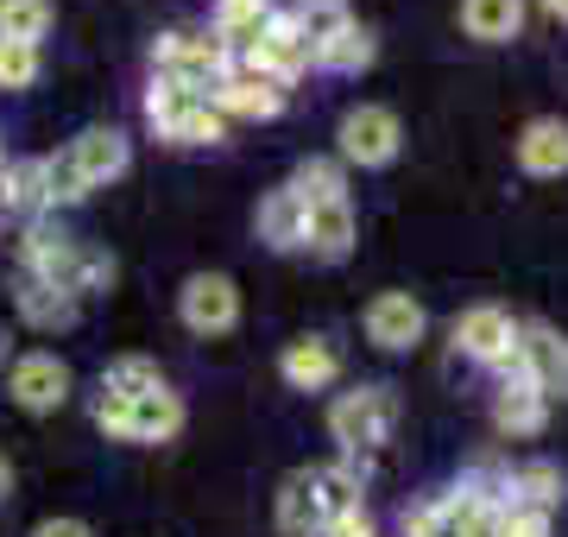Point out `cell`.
Listing matches in <instances>:
<instances>
[{
  "label": "cell",
  "instance_id": "1",
  "mask_svg": "<svg viewBox=\"0 0 568 537\" xmlns=\"http://www.w3.org/2000/svg\"><path fill=\"white\" fill-rule=\"evenodd\" d=\"M20 272H32L39 285L63 291V297H89V291H102L108 278H114V260H108L102 247H89V241H77V234H63L51 215H39V222H26L20 234Z\"/></svg>",
  "mask_w": 568,
  "mask_h": 537
},
{
  "label": "cell",
  "instance_id": "2",
  "mask_svg": "<svg viewBox=\"0 0 568 537\" xmlns=\"http://www.w3.org/2000/svg\"><path fill=\"white\" fill-rule=\"evenodd\" d=\"M392 424H398V393H392V386H354V393H342L328 405V436L342 443L347 462L386 449Z\"/></svg>",
  "mask_w": 568,
  "mask_h": 537
},
{
  "label": "cell",
  "instance_id": "3",
  "mask_svg": "<svg viewBox=\"0 0 568 537\" xmlns=\"http://www.w3.org/2000/svg\"><path fill=\"white\" fill-rule=\"evenodd\" d=\"M227 63H234V51L215 32H164V39H152V77H178V83L203 89V95L227 77Z\"/></svg>",
  "mask_w": 568,
  "mask_h": 537
},
{
  "label": "cell",
  "instance_id": "4",
  "mask_svg": "<svg viewBox=\"0 0 568 537\" xmlns=\"http://www.w3.org/2000/svg\"><path fill=\"white\" fill-rule=\"evenodd\" d=\"M398 140H405V126L398 114L379 102H361L342 114V133H335V152H342V165H392L398 159Z\"/></svg>",
  "mask_w": 568,
  "mask_h": 537
},
{
  "label": "cell",
  "instance_id": "5",
  "mask_svg": "<svg viewBox=\"0 0 568 537\" xmlns=\"http://www.w3.org/2000/svg\"><path fill=\"white\" fill-rule=\"evenodd\" d=\"M209 102L222 108V121H272V114L291 102V89H284L278 77H265L260 63L234 58L227 63V77L209 89Z\"/></svg>",
  "mask_w": 568,
  "mask_h": 537
},
{
  "label": "cell",
  "instance_id": "6",
  "mask_svg": "<svg viewBox=\"0 0 568 537\" xmlns=\"http://www.w3.org/2000/svg\"><path fill=\"white\" fill-rule=\"evenodd\" d=\"M518 379L544 398H568V335L549 323H518Z\"/></svg>",
  "mask_w": 568,
  "mask_h": 537
},
{
  "label": "cell",
  "instance_id": "7",
  "mask_svg": "<svg viewBox=\"0 0 568 537\" xmlns=\"http://www.w3.org/2000/svg\"><path fill=\"white\" fill-rule=\"evenodd\" d=\"M178 311H183V330L222 335V330H234V323H241V291H234V278H227V272H196V278H183Z\"/></svg>",
  "mask_w": 568,
  "mask_h": 537
},
{
  "label": "cell",
  "instance_id": "8",
  "mask_svg": "<svg viewBox=\"0 0 568 537\" xmlns=\"http://www.w3.org/2000/svg\"><path fill=\"white\" fill-rule=\"evenodd\" d=\"M7 393H13L20 412H58L63 398H70V367H63L58 354H13Z\"/></svg>",
  "mask_w": 568,
  "mask_h": 537
},
{
  "label": "cell",
  "instance_id": "9",
  "mask_svg": "<svg viewBox=\"0 0 568 537\" xmlns=\"http://www.w3.org/2000/svg\"><path fill=\"white\" fill-rule=\"evenodd\" d=\"M424 330H429V316L410 291H379V297L366 304V342H373V348H386V354L417 348Z\"/></svg>",
  "mask_w": 568,
  "mask_h": 537
},
{
  "label": "cell",
  "instance_id": "10",
  "mask_svg": "<svg viewBox=\"0 0 568 537\" xmlns=\"http://www.w3.org/2000/svg\"><path fill=\"white\" fill-rule=\"evenodd\" d=\"M511 342H518V316L499 311V304H474V311L455 316V348L467 361H480V367H499L511 354Z\"/></svg>",
  "mask_w": 568,
  "mask_h": 537
},
{
  "label": "cell",
  "instance_id": "11",
  "mask_svg": "<svg viewBox=\"0 0 568 537\" xmlns=\"http://www.w3.org/2000/svg\"><path fill=\"white\" fill-rule=\"evenodd\" d=\"M241 58H246V63H260L265 77H278L284 89L297 83V77H304V70H316V63H310V44L297 39V26L284 20V13H272V20L260 26V39L246 44Z\"/></svg>",
  "mask_w": 568,
  "mask_h": 537
},
{
  "label": "cell",
  "instance_id": "12",
  "mask_svg": "<svg viewBox=\"0 0 568 537\" xmlns=\"http://www.w3.org/2000/svg\"><path fill=\"white\" fill-rule=\"evenodd\" d=\"M278 373L297 386V393H323V386L342 379V348H335L328 335H297V342H284Z\"/></svg>",
  "mask_w": 568,
  "mask_h": 537
},
{
  "label": "cell",
  "instance_id": "13",
  "mask_svg": "<svg viewBox=\"0 0 568 537\" xmlns=\"http://www.w3.org/2000/svg\"><path fill=\"white\" fill-rule=\"evenodd\" d=\"M70 159H77L82 184L102 190V184H114V178L133 165V145H126L121 126H89V133H77V140H70Z\"/></svg>",
  "mask_w": 568,
  "mask_h": 537
},
{
  "label": "cell",
  "instance_id": "14",
  "mask_svg": "<svg viewBox=\"0 0 568 537\" xmlns=\"http://www.w3.org/2000/svg\"><path fill=\"white\" fill-rule=\"evenodd\" d=\"M178 430H183V398L171 386H152V393L126 398L121 443H171Z\"/></svg>",
  "mask_w": 568,
  "mask_h": 537
},
{
  "label": "cell",
  "instance_id": "15",
  "mask_svg": "<svg viewBox=\"0 0 568 537\" xmlns=\"http://www.w3.org/2000/svg\"><path fill=\"white\" fill-rule=\"evenodd\" d=\"M304 247L316 260H347L354 253V203L347 196H328V203H304Z\"/></svg>",
  "mask_w": 568,
  "mask_h": 537
},
{
  "label": "cell",
  "instance_id": "16",
  "mask_svg": "<svg viewBox=\"0 0 568 537\" xmlns=\"http://www.w3.org/2000/svg\"><path fill=\"white\" fill-rule=\"evenodd\" d=\"M518 165H525L530 178H562L568 171V121H556V114L530 121L525 133H518Z\"/></svg>",
  "mask_w": 568,
  "mask_h": 537
},
{
  "label": "cell",
  "instance_id": "17",
  "mask_svg": "<svg viewBox=\"0 0 568 537\" xmlns=\"http://www.w3.org/2000/svg\"><path fill=\"white\" fill-rule=\"evenodd\" d=\"M323 499H316V480H310V468H297V475H284L278 487V531L284 537H323Z\"/></svg>",
  "mask_w": 568,
  "mask_h": 537
},
{
  "label": "cell",
  "instance_id": "18",
  "mask_svg": "<svg viewBox=\"0 0 568 537\" xmlns=\"http://www.w3.org/2000/svg\"><path fill=\"white\" fill-rule=\"evenodd\" d=\"M493 424H499V436H537L549 424V398L525 379H506L493 398Z\"/></svg>",
  "mask_w": 568,
  "mask_h": 537
},
{
  "label": "cell",
  "instance_id": "19",
  "mask_svg": "<svg viewBox=\"0 0 568 537\" xmlns=\"http://www.w3.org/2000/svg\"><path fill=\"white\" fill-rule=\"evenodd\" d=\"M260 241L272 253H297L304 247V196H297L291 184H278L260 203Z\"/></svg>",
  "mask_w": 568,
  "mask_h": 537
},
{
  "label": "cell",
  "instance_id": "20",
  "mask_svg": "<svg viewBox=\"0 0 568 537\" xmlns=\"http://www.w3.org/2000/svg\"><path fill=\"white\" fill-rule=\"evenodd\" d=\"M462 32L480 44H511L525 32V0H462Z\"/></svg>",
  "mask_w": 568,
  "mask_h": 537
},
{
  "label": "cell",
  "instance_id": "21",
  "mask_svg": "<svg viewBox=\"0 0 568 537\" xmlns=\"http://www.w3.org/2000/svg\"><path fill=\"white\" fill-rule=\"evenodd\" d=\"M20 316L32 323V330L51 335V330H70V323L82 316V304L77 297H63V291H51V285H39L32 272H20Z\"/></svg>",
  "mask_w": 568,
  "mask_h": 537
},
{
  "label": "cell",
  "instance_id": "22",
  "mask_svg": "<svg viewBox=\"0 0 568 537\" xmlns=\"http://www.w3.org/2000/svg\"><path fill=\"white\" fill-rule=\"evenodd\" d=\"M272 13H278L272 0H215V26H209V32H215V39L241 58L246 44L260 39V26L272 20Z\"/></svg>",
  "mask_w": 568,
  "mask_h": 537
},
{
  "label": "cell",
  "instance_id": "23",
  "mask_svg": "<svg viewBox=\"0 0 568 537\" xmlns=\"http://www.w3.org/2000/svg\"><path fill=\"white\" fill-rule=\"evenodd\" d=\"M568 494V480L556 462H525V468H511L506 475V499H518V506H537V513H556Z\"/></svg>",
  "mask_w": 568,
  "mask_h": 537
},
{
  "label": "cell",
  "instance_id": "24",
  "mask_svg": "<svg viewBox=\"0 0 568 537\" xmlns=\"http://www.w3.org/2000/svg\"><path fill=\"white\" fill-rule=\"evenodd\" d=\"M310 480H316V499H323L328 525L347 513H361V468L354 462H323V468H310Z\"/></svg>",
  "mask_w": 568,
  "mask_h": 537
},
{
  "label": "cell",
  "instance_id": "25",
  "mask_svg": "<svg viewBox=\"0 0 568 537\" xmlns=\"http://www.w3.org/2000/svg\"><path fill=\"white\" fill-rule=\"evenodd\" d=\"M373 51H379V39L354 20L347 32H335L328 44H316V58H310V63H316V70H328V77H354V70H366V63H373Z\"/></svg>",
  "mask_w": 568,
  "mask_h": 537
},
{
  "label": "cell",
  "instance_id": "26",
  "mask_svg": "<svg viewBox=\"0 0 568 537\" xmlns=\"http://www.w3.org/2000/svg\"><path fill=\"white\" fill-rule=\"evenodd\" d=\"M284 20L297 26V39H304L310 58H316V44H328L335 32H347V26H354V13H347V0H297Z\"/></svg>",
  "mask_w": 568,
  "mask_h": 537
},
{
  "label": "cell",
  "instance_id": "27",
  "mask_svg": "<svg viewBox=\"0 0 568 537\" xmlns=\"http://www.w3.org/2000/svg\"><path fill=\"white\" fill-rule=\"evenodd\" d=\"M196 102H203V89L178 83V77H152V89H145V121L159 126V140H164V133H171Z\"/></svg>",
  "mask_w": 568,
  "mask_h": 537
},
{
  "label": "cell",
  "instance_id": "28",
  "mask_svg": "<svg viewBox=\"0 0 568 537\" xmlns=\"http://www.w3.org/2000/svg\"><path fill=\"white\" fill-rule=\"evenodd\" d=\"M7 215H20V222H39V215H51V203H44V165H39V159H20V165L7 171Z\"/></svg>",
  "mask_w": 568,
  "mask_h": 537
},
{
  "label": "cell",
  "instance_id": "29",
  "mask_svg": "<svg viewBox=\"0 0 568 537\" xmlns=\"http://www.w3.org/2000/svg\"><path fill=\"white\" fill-rule=\"evenodd\" d=\"M152 386H164V373H159V361H145V354H121V361L102 367V393L140 398V393H152Z\"/></svg>",
  "mask_w": 568,
  "mask_h": 537
},
{
  "label": "cell",
  "instance_id": "30",
  "mask_svg": "<svg viewBox=\"0 0 568 537\" xmlns=\"http://www.w3.org/2000/svg\"><path fill=\"white\" fill-rule=\"evenodd\" d=\"M51 32V0H0V39L39 44Z\"/></svg>",
  "mask_w": 568,
  "mask_h": 537
},
{
  "label": "cell",
  "instance_id": "31",
  "mask_svg": "<svg viewBox=\"0 0 568 537\" xmlns=\"http://www.w3.org/2000/svg\"><path fill=\"white\" fill-rule=\"evenodd\" d=\"M39 165H44V203H51V209H70V203H82V196H89L77 159H70V145H63V152H51V159H39Z\"/></svg>",
  "mask_w": 568,
  "mask_h": 537
},
{
  "label": "cell",
  "instance_id": "32",
  "mask_svg": "<svg viewBox=\"0 0 568 537\" xmlns=\"http://www.w3.org/2000/svg\"><path fill=\"white\" fill-rule=\"evenodd\" d=\"M291 190H297L304 203H328V196H347V184H342V159H304V165L291 171Z\"/></svg>",
  "mask_w": 568,
  "mask_h": 537
},
{
  "label": "cell",
  "instance_id": "33",
  "mask_svg": "<svg viewBox=\"0 0 568 537\" xmlns=\"http://www.w3.org/2000/svg\"><path fill=\"white\" fill-rule=\"evenodd\" d=\"M164 140H171V145H222V140H227L222 108H215V102L203 95V102L190 108V114H183V121L171 126V133H164Z\"/></svg>",
  "mask_w": 568,
  "mask_h": 537
},
{
  "label": "cell",
  "instance_id": "34",
  "mask_svg": "<svg viewBox=\"0 0 568 537\" xmlns=\"http://www.w3.org/2000/svg\"><path fill=\"white\" fill-rule=\"evenodd\" d=\"M39 44H20V39H0V89L7 95H20V89L39 83Z\"/></svg>",
  "mask_w": 568,
  "mask_h": 537
},
{
  "label": "cell",
  "instance_id": "35",
  "mask_svg": "<svg viewBox=\"0 0 568 537\" xmlns=\"http://www.w3.org/2000/svg\"><path fill=\"white\" fill-rule=\"evenodd\" d=\"M493 537H549V513H537V506H518V499H506V506L493 513Z\"/></svg>",
  "mask_w": 568,
  "mask_h": 537
},
{
  "label": "cell",
  "instance_id": "36",
  "mask_svg": "<svg viewBox=\"0 0 568 537\" xmlns=\"http://www.w3.org/2000/svg\"><path fill=\"white\" fill-rule=\"evenodd\" d=\"M323 537H379V531H373L366 513H347V518H335V525H323Z\"/></svg>",
  "mask_w": 568,
  "mask_h": 537
},
{
  "label": "cell",
  "instance_id": "37",
  "mask_svg": "<svg viewBox=\"0 0 568 537\" xmlns=\"http://www.w3.org/2000/svg\"><path fill=\"white\" fill-rule=\"evenodd\" d=\"M32 537H95V531H89L82 518H44V525H39Z\"/></svg>",
  "mask_w": 568,
  "mask_h": 537
},
{
  "label": "cell",
  "instance_id": "38",
  "mask_svg": "<svg viewBox=\"0 0 568 537\" xmlns=\"http://www.w3.org/2000/svg\"><path fill=\"white\" fill-rule=\"evenodd\" d=\"M13 494V462H7V449H0V499Z\"/></svg>",
  "mask_w": 568,
  "mask_h": 537
},
{
  "label": "cell",
  "instance_id": "39",
  "mask_svg": "<svg viewBox=\"0 0 568 537\" xmlns=\"http://www.w3.org/2000/svg\"><path fill=\"white\" fill-rule=\"evenodd\" d=\"M13 367V335H7V323H0V373Z\"/></svg>",
  "mask_w": 568,
  "mask_h": 537
},
{
  "label": "cell",
  "instance_id": "40",
  "mask_svg": "<svg viewBox=\"0 0 568 537\" xmlns=\"http://www.w3.org/2000/svg\"><path fill=\"white\" fill-rule=\"evenodd\" d=\"M537 7H544L549 20H568V0H537Z\"/></svg>",
  "mask_w": 568,
  "mask_h": 537
},
{
  "label": "cell",
  "instance_id": "41",
  "mask_svg": "<svg viewBox=\"0 0 568 537\" xmlns=\"http://www.w3.org/2000/svg\"><path fill=\"white\" fill-rule=\"evenodd\" d=\"M7 171H13V165H7V159H0V215H7Z\"/></svg>",
  "mask_w": 568,
  "mask_h": 537
}]
</instances>
